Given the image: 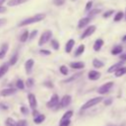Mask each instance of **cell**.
<instances>
[{"instance_id": "1", "label": "cell", "mask_w": 126, "mask_h": 126, "mask_svg": "<svg viewBox=\"0 0 126 126\" xmlns=\"http://www.w3.org/2000/svg\"><path fill=\"white\" fill-rule=\"evenodd\" d=\"M44 18H45V14H43V13L35 14L34 16H32L30 18H27V19L23 20L21 23L18 24V27H24V26H27V25H32V24H34V23L42 21Z\"/></svg>"}, {"instance_id": "2", "label": "cell", "mask_w": 126, "mask_h": 126, "mask_svg": "<svg viewBox=\"0 0 126 126\" xmlns=\"http://www.w3.org/2000/svg\"><path fill=\"white\" fill-rule=\"evenodd\" d=\"M52 36V32L51 31H45L42 32V34L40 35L39 37V40H38V45L39 46H42L43 44H45Z\"/></svg>"}, {"instance_id": "3", "label": "cell", "mask_w": 126, "mask_h": 126, "mask_svg": "<svg viewBox=\"0 0 126 126\" xmlns=\"http://www.w3.org/2000/svg\"><path fill=\"white\" fill-rule=\"evenodd\" d=\"M102 100V97L101 96H97V97H94V98H91L90 100H88L83 106H82V110H85V109H88V108H90V107H92V106H94V105H95V104H97V103H99L100 101Z\"/></svg>"}, {"instance_id": "4", "label": "cell", "mask_w": 126, "mask_h": 126, "mask_svg": "<svg viewBox=\"0 0 126 126\" xmlns=\"http://www.w3.org/2000/svg\"><path fill=\"white\" fill-rule=\"evenodd\" d=\"M112 86H113V83H112V82H107V83L103 84L102 86H100V87L98 88L97 93H98V94H106V93H107V92L112 88Z\"/></svg>"}, {"instance_id": "5", "label": "cell", "mask_w": 126, "mask_h": 126, "mask_svg": "<svg viewBox=\"0 0 126 126\" xmlns=\"http://www.w3.org/2000/svg\"><path fill=\"white\" fill-rule=\"evenodd\" d=\"M94 32H95V26H90V27H88V28L83 32V33L81 34V38H82V39H83V38H86V37L92 35Z\"/></svg>"}, {"instance_id": "6", "label": "cell", "mask_w": 126, "mask_h": 126, "mask_svg": "<svg viewBox=\"0 0 126 126\" xmlns=\"http://www.w3.org/2000/svg\"><path fill=\"white\" fill-rule=\"evenodd\" d=\"M58 103H59V97H58V95H57L56 94H54L51 96V98L49 99V101L46 103V106H47L48 108H52V107L56 106Z\"/></svg>"}, {"instance_id": "7", "label": "cell", "mask_w": 126, "mask_h": 126, "mask_svg": "<svg viewBox=\"0 0 126 126\" xmlns=\"http://www.w3.org/2000/svg\"><path fill=\"white\" fill-rule=\"evenodd\" d=\"M33 60L32 59H28L25 63V69H26V73L27 74H31L32 73V67H33Z\"/></svg>"}, {"instance_id": "8", "label": "cell", "mask_w": 126, "mask_h": 126, "mask_svg": "<svg viewBox=\"0 0 126 126\" xmlns=\"http://www.w3.org/2000/svg\"><path fill=\"white\" fill-rule=\"evenodd\" d=\"M100 77V73L97 72V71H94V70H91L89 73H88V78L92 81H96L97 79H99Z\"/></svg>"}, {"instance_id": "9", "label": "cell", "mask_w": 126, "mask_h": 126, "mask_svg": "<svg viewBox=\"0 0 126 126\" xmlns=\"http://www.w3.org/2000/svg\"><path fill=\"white\" fill-rule=\"evenodd\" d=\"M28 99H29V102H30V106L34 109L37 105V102H36V98H35V95L33 94H30L28 95Z\"/></svg>"}, {"instance_id": "10", "label": "cell", "mask_w": 126, "mask_h": 126, "mask_svg": "<svg viewBox=\"0 0 126 126\" xmlns=\"http://www.w3.org/2000/svg\"><path fill=\"white\" fill-rule=\"evenodd\" d=\"M70 103H71V95L66 94V95H64V96L61 98V101H60L61 107H66V106H68Z\"/></svg>"}, {"instance_id": "11", "label": "cell", "mask_w": 126, "mask_h": 126, "mask_svg": "<svg viewBox=\"0 0 126 126\" xmlns=\"http://www.w3.org/2000/svg\"><path fill=\"white\" fill-rule=\"evenodd\" d=\"M16 93V89L13 88H8V89H4L0 92V94L2 96H8V95H12Z\"/></svg>"}, {"instance_id": "12", "label": "cell", "mask_w": 126, "mask_h": 126, "mask_svg": "<svg viewBox=\"0 0 126 126\" xmlns=\"http://www.w3.org/2000/svg\"><path fill=\"white\" fill-rule=\"evenodd\" d=\"M90 22H91V19H90L89 17L82 18V19L79 21V23H78V28H79V29H82V28H84L85 26H87Z\"/></svg>"}, {"instance_id": "13", "label": "cell", "mask_w": 126, "mask_h": 126, "mask_svg": "<svg viewBox=\"0 0 126 126\" xmlns=\"http://www.w3.org/2000/svg\"><path fill=\"white\" fill-rule=\"evenodd\" d=\"M122 65H123V62H117V63L113 64L112 66H110V67L108 68L107 72H108V73H112V72H115L116 70H118L119 68H121V67H122Z\"/></svg>"}, {"instance_id": "14", "label": "cell", "mask_w": 126, "mask_h": 126, "mask_svg": "<svg viewBox=\"0 0 126 126\" xmlns=\"http://www.w3.org/2000/svg\"><path fill=\"white\" fill-rule=\"evenodd\" d=\"M8 48H9V44L8 43H3L1 48H0V59L4 58V56L6 55L7 51H8Z\"/></svg>"}, {"instance_id": "15", "label": "cell", "mask_w": 126, "mask_h": 126, "mask_svg": "<svg viewBox=\"0 0 126 126\" xmlns=\"http://www.w3.org/2000/svg\"><path fill=\"white\" fill-rule=\"evenodd\" d=\"M102 45H103V40H102L101 38L96 39V40L94 41V51H99Z\"/></svg>"}, {"instance_id": "16", "label": "cell", "mask_w": 126, "mask_h": 126, "mask_svg": "<svg viewBox=\"0 0 126 126\" xmlns=\"http://www.w3.org/2000/svg\"><path fill=\"white\" fill-rule=\"evenodd\" d=\"M28 1L29 0H9L7 4H8V6H18V5L24 4Z\"/></svg>"}, {"instance_id": "17", "label": "cell", "mask_w": 126, "mask_h": 126, "mask_svg": "<svg viewBox=\"0 0 126 126\" xmlns=\"http://www.w3.org/2000/svg\"><path fill=\"white\" fill-rule=\"evenodd\" d=\"M74 44H75V40H74V39H69V40L67 41V43H66L65 51H66L67 53H70L71 50H72V48H73V46H74Z\"/></svg>"}, {"instance_id": "18", "label": "cell", "mask_w": 126, "mask_h": 126, "mask_svg": "<svg viewBox=\"0 0 126 126\" xmlns=\"http://www.w3.org/2000/svg\"><path fill=\"white\" fill-rule=\"evenodd\" d=\"M70 67L73 69H83L85 67V63L84 62H72L70 63Z\"/></svg>"}, {"instance_id": "19", "label": "cell", "mask_w": 126, "mask_h": 126, "mask_svg": "<svg viewBox=\"0 0 126 126\" xmlns=\"http://www.w3.org/2000/svg\"><path fill=\"white\" fill-rule=\"evenodd\" d=\"M8 68H9V64H7V63H4L3 65L0 66V78L3 77V76L7 73Z\"/></svg>"}, {"instance_id": "20", "label": "cell", "mask_w": 126, "mask_h": 126, "mask_svg": "<svg viewBox=\"0 0 126 126\" xmlns=\"http://www.w3.org/2000/svg\"><path fill=\"white\" fill-rule=\"evenodd\" d=\"M122 51H123V47L120 46V45H116V46H114V47L112 48L111 54H112V55H117V54H120Z\"/></svg>"}, {"instance_id": "21", "label": "cell", "mask_w": 126, "mask_h": 126, "mask_svg": "<svg viewBox=\"0 0 126 126\" xmlns=\"http://www.w3.org/2000/svg\"><path fill=\"white\" fill-rule=\"evenodd\" d=\"M44 119H45V116H44L43 114H38L37 116H35V117L33 118V122H34L35 124H40L41 122H43Z\"/></svg>"}, {"instance_id": "22", "label": "cell", "mask_w": 126, "mask_h": 126, "mask_svg": "<svg viewBox=\"0 0 126 126\" xmlns=\"http://www.w3.org/2000/svg\"><path fill=\"white\" fill-rule=\"evenodd\" d=\"M101 12V9H98V8H94V9H91V11L89 12V14H88V16H89V18L91 19V17H94V16H95V15H97V14H99Z\"/></svg>"}, {"instance_id": "23", "label": "cell", "mask_w": 126, "mask_h": 126, "mask_svg": "<svg viewBox=\"0 0 126 126\" xmlns=\"http://www.w3.org/2000/svg\"><path fill=\"white\" fill-rule=\"evenodd\" d=\"M114 74H115L116 77H121V76H123L124 74H126V67H121V68H119L118 70H116V71L114 72Z\"/></svg>"}, {"instance_id": "24", "label": "cell", "mask_w": 126, "mask_h": 126, "mask_svg": "<svg viewBox=\"0 0 126 126\" xmlns=\"http://www.w3.org/2000/svg\"><path fill=\"white\" fill-rule=\"evenodd\" d=\"M18 57H19V55H18V52L16 51V52L12 55V57L10 58L9 64H10V65H15V64L17 63V61H18Z\"/></svg>"}, {"instance_id": "25", "label": "cell", "mask_w": 126, "mask_h": 126, "mask_svg": "<svg viewBox=\"0 0 126 126\" xmlns=\"http://www.w3.org/2000/svg\"><path fill=\"white\" fill-rule=\"evenodd\" d=\"M93 65L95 67V68H101V67H103V62L102 61H100V60H98L97 58H94V60H93Z\"/></svg>"}, {"instance_id": "26", "label": "cell", "mask_w": 126, "mask_h": 126, "mask_svg": "<svg viewBox=\"0 0 126 126\" xmlns=\"http://www.w3.org/2000/svg\"><path fill=\"white\" fill-rule=\"evenodd\" d=\"M72 115H73V111H72V110H69V111L65 112L64 115H63L62 118H61V121H64V120H70V118L72 117Z\"/></svg>"}, {"instance_id": "27", "label": "cell", "mask_w": 126, "mask_h": 126, "mask_svg": "<svg viewBox=\"0 0 126 126\" xmlns=\"http://www.w3.org/2000/svg\"><path fill=\"white\" fill-rule=\"evenodd\" d=\"M29 35H30L29 32H28V31H25V32L21 34V36H20V40H21L22 42L27 41V40H28V38H29Z\"/></svg>"}, {"instance_id": "28", "label": "cell", "mask_w": 126, "mask_h": 126, "mask_svg": "<svg viewBox=\"0 0 126 126\" xmlns=\"http://www.w3.org/2000/svg\"><path fill=\"white\" fill-rule=\"evenodd\" d=\"M123 16H124L123 12H121V11L117 12V13L115 14V16H114V22H119L120 20H122Z\"/></svg>"}, {"instance_id": "29", "label": "cell", "mask_w": 126, "mask_h": 126, "mask_svg": "<svg viewBox=\"0 0 126 126\" xmlns=\"http://www.w3.org/2000/svg\"><path fill=\"white\" fill-rule=\"evenodd\" d=\"M16 123L17 122H15V120L13 118H11V117H8L6 119V122H5L6 126H16Z\"/></svg>"}, {"instance_id": "30", "label": "cell", "mask_w": 126, "mask_h": 126, "mask_svg": "<svg viewBox=\"0 0 126 126\" xmlns=\"http://www.w3.org/2000/svg\"><path fill=\"white\" fill-rule=\"evenodd\" d=\"M84 51H85V45H84V44H81V45L78 47V49L76 50L75 55H76V56H79V55H80V54H82Z\"/></svg>"}, {"instance_id": "31", "label": "cell", "mask_w": 126, "mask_h": 126, "mask_svg": "<svg viewBox=\"0 0 126 126\" xmlns=\"http://www.w3.org/2000/svg\"><path fill=\"white\" fill-rule=\"evenodd\" d=\"M51 46H52L55 50H58V49H59V42H58L56 39H51Z\"/></svg>"}, {"instance_id": "32", "label": "cell", "mask_w": 126, "mask_h": 126, "mask_svg": "<svg viewBox=\"0 0 126 126\" xmlns=\"http://www.w3.org/2000/svg\"><path fill=\"white\" fill-rule=\"evenodd\" d=\"M16 86H17V88H18V89H20V90H24V89H25L24 82H23L22 80H20V79L16 82Z\"/></svg>"}, {"instance_id": "33", "label": "cell", "mask_w": 126, "mask_h": 126, "mask_svg": "<svg viewBox=\"0 0 126 126\" xmlns=\"http://www.w3.org/2000/svg\"><path fill=\"white\" fill-rule=\"evenodd\" d=\"M59 71L61 72V74H63V75H67L68 74V68H67V66H65V65H62L60 68H59Z\"/></svg>"}, {"instance_id": "34", "label": "cell", "mask_w": 126, "mask_h": 126, "mask_svg": "<svg viewBox=\"0 0 126 126\" xmlns=\"http://www.w3.org/2000/svg\"><path fill=\"white\" fill-rule=\"evenodd\" d=\"M80 76H81V73H78V74H76V75H74V76L70 77L69 79L65 80V81H64V83H69V82H71V81H74L75 79H77V78H78V77H80Z\"/></svg>"}, {"instance_id": "35", "label": "cell", "mask_w": 126, "mask_h": 126, "mask_svg": "<svg viewBox=\"0 0 126 126\" xmlns=\"http://www.w3.org/2000/svg\"><path fill=\"white\" fill-rule=\"evenodd\" d=\"M16 126H28V123L25 119H22V120H19L16 123Z\"/></svg>"}, {"instance_id": "36", "label": "cell", "mask_w": 126, "mask_h": 126, "mask_svg": "<svg viewBox=\"0 0 126 126\" xmlns=\"http://www.w3.org/2000/svg\"><path fill=\"white\" fill-rule=\"evenodd\" d=\"M53 3L56 6H62L65 3V0H53Z\"/></svg>"}, {"instance_id": "37", "label": "cell", "mask_w": 126, "mask_h": 126, "mask_svg": "<svg viewBox=\"0 0 126 126\" xmlns=\"http://www.w3.org/2000/svg\"><path fill=\"white\" fill-rule=\"evenodd\" d=\"M114 13V11L113 10H109V11H106L104 14H103V18H109L112 14Z\"/></svg>"}, {"instance_id": "38", "label": "cell", "mask_w": 126, "mask_h": 126, "mask_svg": "<svg viewBox=\"0 0 126 126\" xmlns=\"http://www.w3.org/2000/svg\"><path fill=\"white\" fill-rule=\"evenodd\" d=\"M27 86H28V88H32V87L33 86V79L29 78V79L27 80Z\"/></svg>"}, {"instance_id": "39", "label": "cell", "mask_w": 126, "mask_h": 126, "mask_svg": "<svg viewBox=\"0 0 126 126\" xmlns=\"http://www.w3.org/2000/svg\"><path fill=\"white\" fill-rule=\"evenodd\" d=\"M71 123L70 120H64V121H60V124L59 126H69Z\"/></svg>"}, {"instance_id": "40", "label": "cell", "mask_w": 126, "mask_h": 126, "mask_svg": "<svg viewBox=\"0 0 126 126\" xmlns=\"http://www.w3.org/2000/svg\"><path fill=\"white\" fill-rule=\"evenodd\" d=\"M93 7V1H89L88 3H87V5H86V8H85V10L88 12V11H90L91 10V8Z\"/></svg>"}, {"instance_id": "41", "label": "cell", "mask_w": 126, "mask_h": 126, "mask_svg": "<svg viewBox=\"0 0 126 126\" xmlns=\"http://www.w3.org/2000/svg\"><path fill=\"white\" fill-rule=\"evenodd\" d=\"M36 34H37V31L35 30V31H33V32L29 35V39H30V40L33 39V38H34V36H36Z\"/></svg>"}, {"instance_id": "42", "label": "cell", "mask_w": 126, "mask_h": 126, "mask_svg": "<svg viewBox=\"0 0 126 126\" xmlns=\"http://www.w3.org/2000/svg\"><path fill=\"white\" fill-rule=\"evenodd\" d=\"M39 53L42 54V55H50V51L49 50H46V49H40L39 50Z\"/></svg>"}, {"instance_id": "43", "label": "cell", "mask_w": 126, "mask_h": 126, "mask_svg": "<svg viewBox=\"0 0 126 126\" xmlns=\"http://www.w3.org/2000/svg\"><path fill=\"white\" fill-rule=\"evenodd\" d=\"M6 23H7V20L6 19H0V28L3 27V26H5Z\"/></svg>"}, {"instance_id": "44", "label": "cell", "mask_w": 126, "mask_h": 126, "mask_svg": "<svg viewBox=\"0 0 126 126\" xmlns=\"http://www.w3.org/2000/svg\"><path fill=\"white\" fill-rule=\"evenodd\" d=\"M44 85H45V86H47L48 88H53V84H52V83H50V82H46V83H44Z\"/></svg>"}, {"instance_id": "45", "label": "cell", "mask_w": 126, "mask_h": 126, "mask_svg": "<svg viewBox=\"0 0 126 126\" xmlns=\"http://www.w3.org/2000/svg\"><path fill=\"white\" fill-rule=\"evenodd\" d=\"M111 101H112V99H111V98L106 99V100H104V104H105V105H109V104L111 103Z\"/></svg>"}, {"instance_id": "46", "label": "cell", "mask_w": 126, "mask_h": 126, "mask_svg": "<svg viewBox=\"0 0 126 126\" xmlns=\"http://www.w3.org/2000/svg\"><path fill=\"white\" fill-rule=\"evenodd\" d=\"M21 110H22V112H23V113H25V114H27V113H28V109H27L26 107H24V106L21 108Z\"/></svg>"}, {"instance_id": "47", "label": "cell", "mask_w": 126, "mask_h": 126, "mask_svg": "<svg viewBox=\"0 0 126 126\" xmlns=\"http://www.w3.org/2000/svg\"><path fill=\"white\" fill-rule=\"evenodd\" d=\"M4 12H6V8L3 6H0V13H4Z\"/></svg>"}, {"instance_id": "48", "label": "cell", "mask_w": 126, "mask_h": 126, "mask_svg": "<svg viewBox=\"0 0 126 126\" xmlns=\"http://www.w3.org/2000/svg\"><path fill=\"white\" fill-rule=\"evenodd\" d=\"M120 59H121V60H126V53L120 55Z\"/></svg>"}, {"instance_id": "49", "label": "cell", "mask_w": 126, "mask_h": 126, "mask_svg": "<svg viewBox=\"0 0 126 126\" xmlns=\"http://www.w3.org/2000/svg\"><path fill=\"white\" fill-rule=\"evenodd\" d=\"M5 1H6V0H0V6H2V4H3Z\"/></svg>"}, {"instance_id": "50", "label": "cell", "mask_w": 126, "mask_h": 126, "mask_svg": "<svg viewBox=\"0 0 126 126\" xmlns=\"http://www.w3.org/2000/svg\"><path fill=\"white\" fill-rule=\"evenodd\" d=\"M122 40H123V41H126V34H125V35L122 37Z\"/></svg>"}, {"instance_id": "51", "label": "cell", "mask_w": 126, "mask_h": 126, "mask_svg": "<svg viewBox=\"0 0 126 126\" xmlns=\"http://www.w3.org/2000/svg\"><path fill=\"white\" fill-rule=\"evenodd\" d=\"M107 126H116V125H114V124H108Z\"/></svg>"}, {"instance_id": "52", "label": "cell", "mask_w": 126, "mask_h": 126, "mask_svg": "<svg viewBox=\"0 0 126 126\" xmlns=\"http://www.w3.org/2000/svg\"><path fill=\"white\" fill-rule=\"evenodd\" d=\"M125 19H126V12H125Z\"/></svg>"}, {"instance_id": "53", "label": "cell", "mask_w": 126, "mask_h": 126, "mask_svg": "<svg viewBox=\"0 0 126 126\" xmlns=\"http://www.w3.org/2000/svg\"><path fill=\"white\" fill-rule=\"evenodd\" d=\"M72 1H75V0H72Z\"/></svg>"}]
</instances>
